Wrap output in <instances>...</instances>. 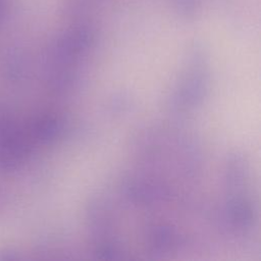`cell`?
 Returning a JSON list of instances; mask_svg holds the SVG:
<instances>
[]
</instances>
